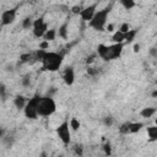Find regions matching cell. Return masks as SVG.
<instances>
[{"instance_id": "8", "label": "cell", "mask_w": 157, "mask_h": 157, "mask_svg": "<svg viewBox=\"0 0 157 157\" xmlns=\"http://www.w3.org/2000/svg\"><path fill=\"white\" fill-rule=\"evenodd\" d=\"M17 10H18L17 6H16V7H12V9H7V10H5V11L1 13V16H0V21H1V23L5 25V26L11 25V23L16 20Z\"/></svg>"}, {"instance_id": "32", "label": "cell", "mask_w": 157, "mask_h": 157, "mask_svg": "<svg viewBox=\"0 0 157 157\" xmlns=\"http://www.w3.org/2000/svg\"><path fill=\"white\" fill-rule=\"evenodd\" d=\"M113 28H114V26H113L112 23H109V25L107 26V31H108V32H112V31H113Z\"/></svg>"}, {"instance_id": "1", "label": "cell", "mask_w": 157, "mask_h": 157, "mask_svg": "<svg viewBox=\"0 0 157 157\" xmlns=\"http://www.w3.org/2000/svg\"><path fill=\"white\" fill-rule=\"evenodd\" d=\"M64 60V54L63 53H58V52H47L43 54L40 63H42V67L45 71L49 72H55L61 67Z\"/></svg>"}, {"instance_id": "20", "label": "cell", "mask_w": 157, "mask_h": 157, "mask_svg": "<svg viewBox=\"0 0 157 157\" xmlns=\"http://www.w3.org/2000/svg\"><path fill=\"white\" fill-rule=\"evenodd\" d=\"M56 34H59V37L66 39L67 38V23H64L59 27V31L56 32Z\"/></svg>"}, {"instance_id": "25", "label": "cell", "mask_w": 157, "mask_h": 157, "mask_svg": "<svg viewBox=\"0 0 157 157\" xmlns=\"http://www.w3.org/2000/svg\"><path fill=\"white\" fill-rule=\"evenodd\" d=\"M39 48H40V49H48V48H49V42L43 39V40L39 43Z\"/></svg>"}, {"instance_id": "29", "label": "cell", "mask_w": 157, "mask_h": 157, "mask_svg": "<svg viewBox=\"0 0 157 157\" xmlns=\"http://www.w3.org/2000/svg\"><path fill=\"white\" fill-rule=\"evenodd\" d=\"M104 124H105V125H108V126H110V125L113 124V119H112L110 117H107V118L104 119Z\"/></svg>"}, {"instance_id": "18", "label": "cell", "mask_w": 157, "mask_h": 157, "mask_svg": "<svg viewBox=\"0 0 157 157\" xmlns=\"http://www.w3.org/2000/svg\"><path fill=\"white\" fill-rule=\"evenodd\" d=\"M55 37H56V31H55V29H48V31L44 33V36H43L44 40H48V42L54 40Z\"/></svg>"}, {"instance_id": "12", "label": "cell", "mask_w": 157, "mask_h": 157, "mask_svg": "<svg viewBox=\"0 0 157 157\" xmlns=\"http://www.w3.org/2000/svg\"><path fill=\"white\" fill-rule=\"evenodd\" d=\"M147 135H148L151 142L156 141V140H157V126H156V125L147 126Z\"/></svg>"}, {"instance_id": "10", "label": "cell", "mask_w": 157, "mask_h": 157, "mask_svg": "<svg viewBox=\"0 0 157 157\" xmlns=\"http://www.w3.org/2000/svg\"><path fill=\"white\" fill-rule=\"evenodd\" d=\"M63 81L65 82L66 86H72V83L75 82V71L72 67H66L64 71H63Z\"/></svg>"}, {"instance_id": "17", "label": "cell", "mask_w": 157, "mask_h": 157, "mask_svg": "<svg viewBox=\"0 0 157 157\" xmlns=\"http://www.w3.org/2000/svg\"><path fill=\"white\" fill-rule=\"evenodd\" d=\"M20 60L22 63H32V61H36L33 53H23V54H21L20 55Z\"/></svg>"}, {"instance_id": "26", "label": "cell", "mask_w": 157, "mask_h": 157, "mask_svg": "<svg viewBox=\"0 0 157 157\" xmlns=\"http://www.w3.org/2000/svg\"><path fill=\"white\" fill-rule=\"evenodd\" d=\"M82 10V7L81 6H72V9H71V11H72V13H76V15H78L80 13V11Z\"/></svg>"}, {"instance_id": "35", "label": "cell", "mask_w": 157, "mask_h": 157, "mask_svg": "<svg viewBox=\"0 0 157 157\" xmlns=\"http://www.w3.org/2000/svg\"><path fill=\"white\" fill-rule=\"evenodd\" d=\"M157 96V92L156 91H153V93H152V97H156Z\"/></svg>"}, {"instance_id": "14", "label": "cell", "mask_w": 157, "mask_h": 157, "mask_svg": "<svg viewBox=\"0 0 157 157\" xmlns=\"http://www.w3.org/2000/svg\"><path fill=\"white\" fill-rule=\"evenodd\" d=\"M26 102H27V101H26V98H25L23 96H17V97L13 99V104H15V107L18 108V109H23Z\"/></svg>"}, {"instance_id": "2", "label": "cell", "mask_w": 157, "mask_h": 157, "mask_svg": "<svg viewBox=\"0 0 157 157\" xmlns=\"http://www.w3.org/2000/svg\"><path fill=\"white\" fill-rule=\"evenodd\" d=\"M124 43H113L112 45H105V44H98L97 47V54L101 59L109 61L120 58L123 53Z\"/></svg>"}, {"instance_id": "33", "label": "cell", "mask_w": 157, "mask_h": 157, "mask_svg": "<svg viewBox=\"0 0 157 157\" xmlns=\"http://www.w3.org/2000/svg\"><path fill=\"white\" fill-rule=\"evenodd\" d=\"M75 150H76V153H77V155H82V148H81V147L76 146V148H75Z\"/></svg>"}, {"instance_id": "30", "label": "cell", "mask_w": 157, "mask_h": 157, "mask_svg": "<svg viewBox=\"0 0 157 157\" xmlns=\"http://www.w3.org/2000/svg\"><path fill=\"white\" fill-rule=\"evenodd\" d=\"M94 58H96V55H94V54H93V55H91V56H88V58H87V60H86V63H87V64H91V63L94 60Z\"/></svg>"}, {"instance_id": "15", "label": "cell", "mask_w": 157, "mask_h": 157, "mask_svg": "<svg viewBox=\"0 0 157 157\" xmlns=\"http://www.w3.org/2000/svg\"><path fill=\"white\" fill-rule=\"evenodd\" d=\"M155 113H156V108L148 107V108H144V109L140 112V115L144 117V118H151Z\"/></svg>"}, {"instance_id": "6", "label": "cell", "mask_w": 157, "mask_h": 157, "mask_svg": "<svg viewBox=\"0 0 157 157\" xmlns=\"http://www.w3.org/2000/svg\"><path fill=\"white\" fill-rule=\"evenodd\" d=\"M58 137L60 139V141L64 145H69L71 141V130H70V125H69V120H64L61 124H59L55 129Z\"/></svg>"}, {"instance_id": "34", "label": "cell", "mask_w": 157, "mask_h": 157, "mask_svg": "<svg viewBox=\"0 0 157 157\" xmlns=\"http://www.w3.org/2000/svg\"><path fill=\"white\" fill-rule=\"evenodd\" d=\"M139 50H140V44H135V45H134V52L137 53Z\"/></svg>"}, {"instance_id": "5", "label": "cell", "mask_w": 157, "mask_h": 157, "mask_svg": "<svg viewBox=\"0 0 157 157\" xmlns=\"http://www.w3.org/2000/svg\"><path fill=\"white\" fill-rule=\"evenodd\" d=\"M40 94H34L32 98H29V101L26 102L25 107H23V113L26 115V118L28 119H37L38 118V103L40 101Z\"/></svg>"}, {"instance_id": "9", "label": "cell", "mask_w": 157, "mask_h": 157, "mask_svg": "<svg viewBox=\"0 0 157 157\" xmlns=\"http://www.w3.org/2000/svg\"><path fill=\"white\" fill-rule=\"evenodd\" d=\"M97 2H94V4H92V5H90V6H87V7H85V9H82L81 11H80V17L82 18V21H86V22H88L91 18H92V16L94 15V12L97 11L96 9H97Z\"/></svg>"}, {"instance_id": "13", "label": "cell", "mask_w": 157, "mask_h": 157, "mask_svg": "<svg viewBox=\"0 0 157 157\" xmlns=\"http://www.w3.org/2000/svg\"><path fill=\"white\" fill-rule=\"evenodd\" d=\"M136 34H137V29H129V31L125 33V36H124V42H125V43L132 42Z\"/></svg>"}, {"instance_id": "31", "label": "cell", "mask_w": 157, "mask_h": 157, "mask_svg": "<svg viewBox=\"0 0 157 157\" xmlns=\"http://www.w3.org/2000/svg\"><path fill=\"white\" fill-rule=\"evenodd\" d=\"M0 96L4 98L5 97V87L4 86H0Z\"/></svg>"}, {"instance_id": "21", "label": "cell", "mask_w": 157, "mask_h": 157, "mask_svg": "<svg viewBox=\"0 0 157 157\" xmlns=\"http://www.w3.org/2000/svg\"><path fill=\"white\" fill-rule=\"evenodd\" d=\"M69 125H70V128L72 129V130H78L80 129V126H81V124H80V120L78 119H76V118H72L70 121H69Z\"/></svg>"}, {"instance_id": "36", "label": "cell", "mask_w": 157, "mask_h": 157, "mask_svg": "<svg viewBox=\"0 0 157 157\" xmlns=\"http://www.w3.org/2000/svg\"><path fill=\"white\" fill-rule=\"evenodd\" d=\"M1 135H2V130L0 129V136H1Z\"/></svg>"}, {"instance_id": "3", "label": "cell", "mask_w": 157, "mask_h": 157, "mask_svg": "<svg viewBox=\"0 0 157 157\" xmlns=\"http://www.w3.org/2000/svg\"><path fill=\"white\" fill-rule=\"evenodd\" d=\"M112 10V5L102 9V10H98L94 12V15L92 16V18L88 21V26L98 32H102L104 31L105 28V25H107V20H108V15Z\"/></svg>"}, {"instance_id": "28", "label": "cell", "mask_w": 157, "mask_h": 157, "mask_svg": "<svg viewBox=\"0 0 157 157\" xmlns=\"http://www.w3.org/2000/svg\"><path fill=\"white\" fill-rule=\"evenodd\" d=\"M104 152H105V155H110L112 153V150H110V145L109 144H107V145H104Z\"/></svg>"}, {"instance_id": "4", "label": "cell", "mask_w": 157, "mask_h": 157, "mask_svg": "<svg viewBox=\"0 0 157 157\" xmlns=\"http://www.w3.org/2000/svg\"><path fill=\"white\" fill-rule=\"evenodd\" d=\"M38 117H50L56 112V103L50 96H42L38 103Z\"/></svg>"}, {"instance_id": "23", "label": "cell", "mask_w": 157, "mask_h": 157, "mask_svg": "<svg viewBox=\"0 0 157 157\" xmlns=\"http://www.w3.org/2000/svg\"><path fill=\"white\" fill-rule=\"evenodd\" d=\"M32 23H33L32 18L31 17H26L23 20V22H22V27L23 28H29V27H32Z\"/></svg>"}, {"instance_id": "24", "label": "cell", "mask_w": 157, "mask_h": 157, "mask_svg": "<svg viewBox=\"0 0 157 157\" xmlns=\"http://www.w3.org/2000/svg\"><path fill=\"white\" fill-rule=\"evenodd\" d=\"M129 29H130V25H129L128 22H124V23L120 25V27H119L118 31H120V32H123V33H126Z\"/></svg>"}, {"instance_id": "16", "label": "cell", "mask_w": 157, "mask_h": 157, "mask_svg": "<svg viewBox=\"0 0 157 157\" xmlns=\"http://www.w3.org/2000/svg\"><path fill=\"white\" fill-rule=\"evenodd\" d=\"M124 36H125V33H123L120 31L114 32V34L112 36L113 43H124Z\"/></svg>"}, {"instance_id": "22", "label": "cell", "mask_w": 157, "mask_h": 157, "mask_svg": "<svg viewBox=\"0 0 157 157\" xmlns=\"http://www.w3.org/2000/svg\"><path fill=\"white\" fill-rule=\"evenodd\" d=\"M119 132L123 134V135H128V134H129V121L123 123V124L119 126Z\"/></svg>"}, {"instance_id": "19", "label": "cell", "mask_w": 157, "mask_h": 157, "mask_svg": "<svg viewBox=\"0 0 157 157\" xmlns=\"http://www.w3.org/2000/svg\"><path fill=\"white\" fill-rule=\"evenodd\" d=\"M119 1H120L121 6L124 9H126V10H130V9L136 6V1L135 0H119Z\"/></svg>"}, {"instance_id": "11", "label": "cell", "mask_w": 157, "mask_h": 157, "mask_svg": "<svg viewBox=\"0 0 157 157\" xmlns=\"http://www.w3.org/2000/svg\"><path fill=\"white\" fill-rule=\"evenodd\" d=\"M142 128H144L142 123H131V121H129V134L139 132Z\"/></svg>"}, {"instance_id": "27", "label": "cell", "mask_w": 157, "mask_h": 157, "mask_svg": "<svg viewBox=\"0 0 157 157\" xmlns=\"http://www.w3.org/2000/svg\"><path fill=\"white\" fill-rule=\"evenodd\" d=\"M97 72H98V71H97L94 67H88V69H87V74L91 75V76H94Z\"/></svg>"}, {"instance_id": "7", "label": "cell", "mask_w": 157, "mask_h": 157, "mask_svg": "<svg viewBox=\"0 0 157 157\" xmlns=\"http://www.w3.org/2000/svg\"><path fill=\"white\" fill-rule=\"evenodd\" d=\"M48 31V25L47 22L44 21L43 17H38L33 21L32 23V32H33V36L37 37V38H43L44 33Z\"/></svg>"}]
</instances>
